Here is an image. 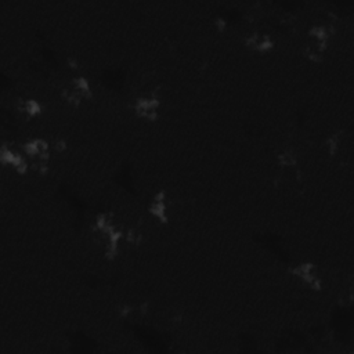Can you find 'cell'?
Instances as JSON below:
<instances>
[{
    "mask_svg": "<svg viewBox=\"0 0 354 354\" xmlns=\"http://www.w3.org/2000/svg\"><path fill=\"white\" fill-rule=\"evenodd\" d=\"M59 101L72 109L82 108L95 98V88L91 79L86 75H73L65 80L58 91Z\"/></svg>",
    "mask_w": 354,
    "mask_h": 354,
    "instance_id": "1",
    "label": "cell"
},
{
    "mask_svg": "<svg viewBox=\"0 0 354 354\" xmlns=\"http://www.w3.org/2000/svg\"><path fill=\"white\" fill-rule=\"evenodd\" d=\"M130 111L131 115L142 123H158L162 119L165 111V101L159 88L148 90L136 95L130 104Z\"/></svg>",
    "mask_w": 354,
    "mask_h": 354,
    "instance_id": "2",
    "label": "cell"
},
{
    "mask_svg": "<svg viewBox=\"0 0 354 354\" xmlns=\"http://www.w3.org/2000/svg\"><path fill=\"white\" fill-rule=\"evenodd\" d=\"M277 46L275 35L266 29H252L242 37V47L253 55H268L277 50Z\"/></svg>",
    "mask_w": 354,
    "mask_h": 354,
    "instance_id": "3",
    "label": "cell"
},
{
    "mask_svg": "<svg viewBox=\"0 0 354 354\" xmlns=\"http://www.w3.org/2000/svg\"><path fill=\"white\" fill-rule=\"evenodd\" d=\"M147 216L159 227L170 224V198L165 188L156 189L147 202Z\"/></svg>",
    "mask_w": 354,
    "mask_h": 354,
    "instance_id": "4",
    "label": "cell"
},
{
    "mask_svg": "<svg viewBox=\"0 0 354 354\" xmlns=\"http://www.w3.org/2000/svg\"><path fill=\"white\" fill-rule=\"evenodd\" d=\"M0 162L3 167L10 169L11 173L21 177L28 176L30 171L29 160L24 155L21 148L14 144H8L6 141H3L0 145Z\"/></svg>",
    "mask_w": 354,
    "mask_h": 354,
    "instance_id": "5",
    "label": "cell"
},
{
    "mask_svg": "<svg viewBox=\"0 0 354 354\" xmlns=\"http://www.w3.org/2000/svg\"><path fill=\"white\" fill-rule=\"evenodd\" d=\"M301 153L295 145H285L275 152L274 163L281 170H295L301 166Z\"/></svg>",
    "mask_w": 354,
    "mask_h": 354,
    "instance_id": "6",
    "label": "cell"
}]
</instances>
